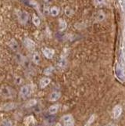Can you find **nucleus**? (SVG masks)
Segmentation results:
<instances>
[{
    "mask_svg": "<svg viewBox=\"0 0 125 126\" xmlns=\"http://www.w3.org/2000/svg\"><path fill=\"white\" fill-rule=\"evenodd\" d=\"M19 18H20V20L21 23L26 24V23L28 22V19H29V15H28V14L27 12L23 11V12H21L20 14Z\"/></svg>",
    "mask_w": 125,
    "mask_h": 126,
    "instance_id": "obj_9",
    "label": "nucleus"
},
{
    "mask_svg": "<svg viewBox=\"0 0 125 126\" xmlns=\"http://www.w3.org/2000/svg\"><path fill=\"white\" fill-rule=\"evenodd\" d=\"M59 13V9L56 6H53L52 8H49V14L53 16H56Z\"/></svg>",
    "mask_w": 125,
    "mask_h": 126,
    "instance_id": "obj_11",
    "label": "nucleus"
},
{
    "mask_svg": "<svg viewBox=\"0 0 125 126\" xmlns=\"http://www.w3.org/2000/svg\"><path fill=\"white\" fill-rule=\"evenodd\" d=\"M33 23H34V24L35 25V26H39L40 24H41V20H40V19L38 18L37 16L34 15L33 16Z\"/></svg>",
    "mask_w": 125,
    "mask_h": 126,
    "instance_id": "obj_15",
    "label": "nucleus"
},
{
    "mask_svg": "<svg viewBox=\"0 0 125 126\" xmlns=\"http://www.w3.org/2000/svg\"><path fill=\"white\" fill-rule=\"evenodd\" d=\"M44 13H45V14H49V8L48 6H45Z\"/></svg>",
    "mask_w": 125,
    "mask_h": 126,
    "instance_id": "obj_22",
    "label": "nucleus"
},
{
    "mask_svg": "<svg viewBox=\"0 0 125 126\" xmlns=\"http://www.w3.org/2000/svg\"><path fill=\"white\" fill-rule=\"evenodd\" d=\"M122 107L120 106V105H117V106H115L114 108H113V118L115 119H117V118H119L120 115H121L122 114Z\"/></svg>",
    "mask_w": 125,
    "mask_h": 126,
    "instance_id": "obj_6",
    "label": "nucleus"
},
{
    "mask_svg": "<svg viewBox=\"0 0 125 126\" xmlns=\"http://www.w3.org/2000/svg\"><path fill=\"white\" fill-rule=\"evenodd\" d=\"M105 18V15L102 14V13H99L98 15V20H103Z\"/></svg>",
    "mask_w": 125,
    "mask_h": 126,
    "instance_id": "obj_20",
    "label": "nucleus"
},
{
    "mask_svg": "<svg viewBox=\"0 0 125 126\" xmlns=\"http://www.w3.org/2000/svg\"><path fill=\"white\" fill-rule=\"evenodd\" d=\"M53 71V67H47L45 70L44 71V74L45 75H50Z\"/></svg>",
    "mask_w": 125,
    "mask_h": 126,
    "instance_id": "obj_16",
    "label": "nucleus"
},
{
    "mask_svg": "<svg viewBox=\"0 0 125 126\" xmlns=\"http://www.w3.org/2000/svg\"><path fill=\"white\" fill-rule=\"evenodd\" d=\"M51 82V79L48 77H44L42 78L41 79L40 82H39V85H40V88L41 89H45L46 86H48Z\"/></svg>",
    "mask_w": 125,
    "mask_h": 126,
    "instance_id": "obj_7",
    "label": "nucleus"
},
{
    "mask_svg": "<svg viewBox=\"0 0 125 126\" xmlns=\"http://www.w3.org/2000/svg\"><path fill=\"white\" fill-rule=\"evenodd\" d=\"M62 121L63 126H74L75 121L71 114H65L62 117Z\"/></svg>",
    "mask_w": 125,
    "mask_h": 126,
    "instance_id": "obj_3",
    "label": "nucleus"
},
{
    "mask_svg": "<svg viewBox=\"0 0 125 126\" xmlns=\"http://www.w3.org/2000/svg\"><path fill=\"white\" fill-rule=\"evenodd\" d=\"M61 97V93L58 92V91H54V92L51 93L49 96V100L50 102H56Z\"/></svg>",
    "mask_w": 125,
    "mask_h": 126,
    "instance_id": "obj_5",
    "label": "nucleus"
},
{
    "mask_svg": "<svg viewBox=\"0 0 125 126\" xmlns=\"http://www.w3.org/2000/svg\"><path fill=\"white\" fill-rule=\"evenodd\" d=\"M66 65H67L66 60L62 59L61 60H60V62H59V66L60 67H66Z\"/></svg>",
    "mask_w": 125,
    "mask_h": 126,
    "instance_id": "obj_19",
    "label": "nucleus"
},
{
    "mask_svg": "<svg viewBox=\"0 0 125 126\" xmlns=\"http://www.w3.org/2000/svg\"><path fill=\"white\" fill-rule=\"evenodd\" d=\"M106 126H113V125H106Z\"/></svg>",
    "mask_w": 125,
    "mask_h": 126,
    "instance_id": "obj_25",
    "label": "nucleus"
},
{
    "mask_svg": "<svg viewBox=\"0 0 125 126\" xmlns=\"http://www.w3.org/2000/svg\"><path fill=\"white\" fill-rule=\"evenodd\" d=\"M40 61H41V58H40L39 55L38 53H34L33 55V62L35 64H38L40 63Z\"/></svg>",
    "mask_w": 125,
    "mask_h": 126,
    "instance_id": "obj_14",
    "label": "nucleus"
},
{
    "mask_svg": "<svg viewBox=\"0 0 125 126\" xmlns=\"http://www.w3.org/2000/svg\"><path fill=\"white\" fill-rule=\"evenodd\" d=\"M44 1H45V2H49V1H50V0H44Z\"/></svg>",
    "mask_w": 125,
    "mask_h": 126,
    "instance_id": "obj_24",
    "label": "nucleus"
},
{
    "mask_svg": "<svg viewBox=\"0 0 125 126\" xmlns=\"http://www.w3.org/2000/svg\"><path fill=\"white\" fill-rule=\"evenodd\" d=\"M16 91L9 85H3L0 88V95L6 99H10L16 97Z\"/></svg>",
    "mask_w": 125,
    "mask_h": 126,
    "instance_id": "obj_1",
    "label": "nucleus"
},
{
    "mask_svg": "<svg viewBox=\"0 0 125 126\" xmlns=\"http://www.w3.org/2000/svg\"><path fill=\"white\" fill-rule=\"evenodd\" d=\"M18 104L14 102H8L6 103H4L0 107V110H4V111H8V110H14L15 108L17 107Z\"/></svg>",
    "mask_w": 125,
    "mask_h": 126,
    "instance_id": "obj_4",
    "label": "nucleus"
},
{
    "mask_svg": "<svg viewBox=\"0 0 125 126\" xmlns=\"http://www.w3.org/2000/svg\"><path fill=\"white\" fill-rule=\"evenodd\" d=\"M94 2L96 6H100L104 4V0H94Z\"/></svg>",
    "mask_w": 125,
    "mask_h": 126,
    "instance_id": "obj_18",
    "label": "nucleus"
},
{
    "mask_svg": "<svg viewBox=\"0 0 125 126\" xmlns=\"http://www.w3.org/2000/svg\"><path fill=\"white\" fill-rule=\"evenodd\" d=\"M10 46L12 48V49L14 50V51H17V50H18V49H19V46H18L17 42L14 39L11 40V42L10 43Z\"/></svg>",
    "mask_w": 125,
    "mask_h": 126,
    "instance_id": "obj_12",
    "label": "nucleus"
},
{
    "mask_svg": "<svg viewBox=\"0 0 125 126\" xmlns=\"http://www.w3.org/2000/svg\"><path fill=\"white\" fill-rule=\"evenodd\" d=\"M55 126H62V125H61V124H59V123H57V124H56V125H55Z\"/></svg>",
    "mask_w": 125,
    "mask_h": 126,
    "instance_id": "obj_23",
    "label": "nucleus"
},
{
    "mask_svg": "<svg viewBox=\"0 0 125 126\" xmlns=\"http://www.w3.org/2000/svg\"><path fill=\"white\" fill-rule=\"evenodd\" d=\"M33 92H34V85L31 84H27L21 87V89L20 90V95L22 99H26L31 96V95L33 93Z\"/></svg>",
    "mask_w": 125,
    "mask_h": 126,
    "instance_id": "obj_2",
    "label": "nucleus"
},
{
    "mask_svg": "<svg viewBox=\"0 0 125 126\" xmlns=\"http://www.w3.org/2000/svg\"><path fill=\"white\" fill-rule=\"evenodd\" d=\"M59 105L58 104H54V105H52L49 108V114L53 115L56 114L59 110Z\"/></svg>",
    "mask_w": 125,
    "mask_h": 126,
    "instance_id": "obj_10",
    "label": "nucleus"
},
{
    "mask_svg": "<svg viewBox=\"0 0 125 126\" xmlns=\"http://www.w3.org/2000/svg\"><path fill=\"white\" fill-rule=\"evenodd\" d=\"M29 3H30V5H31L34 8L37 9V10L38 9V7H39V5H38V3L35 1V0H30Z\"/></svg>",
    "mask_w": 125,
    "mask_h": 126,
    "instance_id": "obj_17",
    "label": "nucleus"
},
{
    "mask_svg": "<svg viewBox=\"0 0 125 126\" xmlns=\"http://www.w3.org/2000/svg\"><path fill=\"white\" fill-rule=\"evenodd\" d=\"M43 54H44V56L46 58L52 59L54 56V50L49 49V48H45V49H43Z\"/></svg>",
    "mask_w": 125,
    "mask_h": 126,
    "instance_id": "obj_8",
    "label": "nucleus"
},
{
    "mask_svg": "<svg viewBox=\"0 0 125 126\" xmlns=\"http://www.w3.org/2000/svg\"><path fill=\"white\" fill-rule=\"evenodd\" d=\"M65 14H66L67 16H70V15H71V14H73V11L70 10V8H67V9H66V10H65Z\"/></svg>",
    "mask_w": 125,
    "mask_h": 126,
    "instance_id": "obj_21",
    "label": "nucleus"
},
{
    "mask_svg": "<svg viewBox=\"0 0 125 126\" xmlns=\"http://www.w3.org/2000/svg\"><path fill=\"white\" fill-rule=\"evenodd\" d=\"M0 126H13V122L10 119H4L0 124Z\"/></svg>",
    "mask_w": 125,
    "mask_h": 126,
    "instance_id": "obj_13",
    "label": "nucleus"
}]
</instances>
